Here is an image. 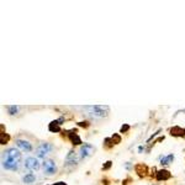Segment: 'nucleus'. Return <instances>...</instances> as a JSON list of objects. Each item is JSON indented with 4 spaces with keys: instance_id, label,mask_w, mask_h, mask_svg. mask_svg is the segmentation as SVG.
<instances>
[{
    "instance_id": "393cba45",
    "label": "nucleus",
    "mask_w": 185,
    "mask_h": 185,
    "mask_svg": "<svg viewBox=\"0 0 185 185\" xmlns=\"http://www.w3.org/2000/svg\"><path fill=\"white\" fill-rule=\"evenodd\" d=\"M143 151H144V148H143L142 146H140V148H138V152H140V153H142Z\"/></svg>"
},
{
    "instance_id": "a211bd4d",
    "label": "nucleus",
    "mask_w": 185,
    "mask_h": 185,
    "mask_svg": "<svg viewBox=\"0 0 185 185\" xmlns=\"http://www.w3.org/2000/svg\"><path fill=\"white\" fill-rule=\"evenodd\" d=\"M114 142H112V140L111 138H105L104 140V147L106 148V149H110L111 147H114Z\"/></svg>"
},
{
    "instance_id": "9d476101",
    "label": "nucleus",
    "mask_w": 185,
    "mask_h": 185,
    "mask_svg": "<svg viewBox=\"0 0 185 185\" xmlns=\"http://www.w3.org/2000/svg\"><path fill=\"white\" fill-rule=\"evenodd\" d=\"M60 122H63V117H60L58 120H54V121H51L49 125H48V130L51 132H54V133L60 132V125H62Z\"/></svg>"
},
{
    "instance_id": "5701e85b",
    "label": "nucleus",
    "mask_w": 185,
    "mask_h": 185,
    "mask_svg": "<svg viewBox=\"0 0 185 185\" xmlns=\"http://www.w3.org/2000/svg\"><path fill=\"white\" fill-rule=\"evenodd\" d=\"M158 133H161V130H158V131H157V132H156V133H153V135H152V136H151V137H149V138H148V141H147V142H151V141H152V140H153V137H156V136H157V135H158Z\"/></svg>"
},
{
    "instance_id": "412c9836",
    "label": "nucleus",
    "mask_w": 185,
    "mask_h": 185,
    "mask_svg": "<svg viewBox=\"0 0 185 185\" xmlns=\"http://www.w3.org/2000/svg\"><path fill=\"white\" fill-rule=\"evenodd\" d=\"M111 165H112V162H111V161H107V162L103 165V170H109V169L111 168Z\"/></svg>"
},
{
    "instance_id": "f03ea898",
    "label": "nucleus",
    "mask_w": 185,
    "mask_h": 185,
    "mask_svg": "<svg viewBox=\"0 0 185 185\" xmlns=\"http://www.w3.org/2000/svg\"><path fill=\"white\" fill-rule=\"evenodd\" d=\"M86 110V115L94 117V118H103L109 115V106L106 105H91V106H85L83 107Z\"/></svg>"
},
{
    "instance_id": "f3484780",
    "label": "nucleus",
    "mask_w": 185,
    "mask_h": 185,
    "mask_svg": "<svg viewBox=\"0 0 185 185\" xmlns=\"http://www.w3.org/2000/svg\"><path fill=\"white\" fill-rule=\"evenodd\" d=\"M6 110H8L9 115H16L17 111H19V106H16V105H9V106H6Z\"/></svg>"
},
{
    "instance_id": "ddd939ff",
    "label": "nucleus",
    "mask_w": 185,
    "mask_h": 185,
    "mask_svg": "<svg viewBox=\"0 0 185 185\" xmlns=\"http://www.w3.org/2000/svg\"><path fill=\"white\" fill-rule=\"evenodd\" d=\"M170 135L173 137H185V129L183 127H179V126H174L169 130Z\"/></svg>"
},
{
    "instance_id": "39448f33",
    "label": "nucleus",
    "mask_w": 185,
    "mask_h": 185,
    "mask_svg": "<svg viewBox=\"0 0 185 185\" xmlns=\"http://www.w3.org/2000/svg\"><path fill=\"white\" fill-rule=\"evenodd\" d=\"M42 169L46 175H53L57 173V165L52 159H45L42 162Z\"/></svg>"
},
{
    "instance_id": "f257e3e1",
    "label": "nucleus",
    "mask_w": 185,
    "mask_h": 185,
    "mask_svg": "<svg viewBox=\"0 0 185 185\" xmlns=\"http://www.w3.org/2000/svg\"><path fill=\"white\" fill-rule=\"evenodd\" d=\"M21 161H22V154L16 148H8L3 152L2 165L6 170H11V172L19 170Z\"/></svg>"
},
{
    "instance_id": "423d86ee",
    "label": "nucleus",
    "mask_w": 185,
    "mask_h": 185,
    "mask_svg": "<svg viewBox=\"0 0 185 185\" xmlns=\"http://www.w3.org/2000/svg\"><path fill=\"white\" fill-rule=\"evenodd\" d=\"M79 162V157L74 149H71L68 152V154L66 156V163H64V167L66 168H69V167H73L74 164H77Z\"/></svg>"
},
{
    "instance_id": "4be33fe9",
    "label": "nucleus",
    "mask_w": 185,
    "mask_h": 185,
    "mask_svg": "<svg viewBox=\"0 0 185 185\" xmlns=\"http://www.w3.org/2000/svg\"><path fill=\"white\" fill-rule=\"evenodd\" d=\"M78 126L79 127H89L90 123L88 121H80V122H78Z\"/></svg>"
},
{
    "instance_id": "a878e982",
    "label": "nucleus",
    "mask_w": 185,
    "mask_h": 185,
    "mask_svg": "<svg viewBox=\"0 0 185 185\" xmlns=\"http://www.w3.org/2000/svg\"><path fill=\"white\" fill-rule=\"evenodd\" d=\"M183 112H184V114H185V109H184V110H183Z\"/></svg>"
},
{
    "instance_id": "4468645a",
    "label": "nucleus",
    "mask_w": 185,
    "mask_h": 185,
    "mask_svg": "<svg viewBox=\"0 0 185 185\" xmlns=\"http://www.w3.org/2000/svg\"><path fill=\"white\" fill-rule=\"evenodd\" d=\"M173 161H174V154L170 153V154H168V156H164V157L161 158V164L162 165H169V164L173 163Z\"/></svg>"
},
{
    "instance_id": "2eb2a0df",
    "label": "nucleus",
    "mask_w": 185,
    "mask_h": 185,
    "mask_svg": "<svg viewBox=\"0 0 185 185\" xmlns=\"http://www.w3.org/2000/svg\"><path fill=\"white\" fill-rule=\"evenodd\" d=\"M35 180H36V175H35V174H32V173H27V174H26V175H24V178H22V181H24L25 184L35 183Z\"/></svg>"
},
{
    "instance_id": "20e7f679",
    "label": "nucleus",
    "mask_w": 185,
    "mask_h": 185,
    "mask_svg": "<svg viewBox=\"0 0 185 185\" xmlns=\"http://www.w3.org/2000/svg\"><path fill=\"white\" fill-rule=\"evenodd\" d=\"M24 167L30 170V172H37L41 167L40 162H38V158H35V157H28L25 159L24 162Z\"/></svg>"
},
{
    "instance_id": "b1692460",
    "label": "nucleus",
    "mask_w": 185,
    "mask_h": 185,
    "mask_svg": "<svg viewBox=\"0 0 185 185\" xmlns=\"http://www.w3.org/2000/svg\"><path fill=\"white\" fill-rule=\"evenodd\" d=\"M52 185H67V183H64V181H57V183H54Z\"/></svg>"
},
{
    "instance_id": "6ab92c4d",
    "label": "nucleus",
    "mask_w": 185,
    "mask_h": 185,
    "mask_svg": "<svg viewBox=\"0 0 185 185\" xmlns=\"http://www.w3.org/2000/svg\"><path fill=\"white\" fill-rule=\"evenodd\" d=\"M111 140H112V142H114L115 144L121 143V136H120L118 133H114V135H112V137H111Z\"/></svg>"
},
{
    "instance_id": "6e6552de",
    "label": "nucleus",
    "mask_w": 185,
    "mask_h": 185,
    "mask_svg": "<svg viewBox=\"0 0 185 185\" xmlns=\"http://www.w3.org/2000/svg\"><path fill=\"white\" fill-rule=\"evenodd\" d=\"M15 143H16V146H17V148H20L22 152H25V153H28V152H32V149H34V147H32V144H31L28 141H26V140H16L15 141Z\"/></svg>"
},
{
    "instance_id": "7ed1b4c3",
    "label": "nucleus",
    "mask_w": 185,
    "mask_h": 185,
    "mask_svg": "<svg viewBox=\"0 0 185 185\" xmlns=\"http://www.w3.org/2000/svg\"><path fill=\"white\" fill-rule=\"evenodd\" d=\"M53 146L49 142H42L37 148H36V158H42L45 159V157L52 151Z\"/></svg>"
},
{
    "instance_id": "9b49d317",
    "label": "nucleus",
    "mask_w": 185,
    "mask_h": 185,
    "mask_svg": "<svg viewBox=\"0 0 185 185\" xmlns=\"http://www.w3.org/2000/svg\"><path fill=\"white\" fill-rule=\"evenodd\" d=\"M170 178H172V174H170V172L167 170V169H161V170H158V172L156 173V179H157L158 181H165V180H168V179H170Z\"/></svg>"
},
{
    "instance_id": "0eeeda50",
    "label": "nucleus",
    "mask_w": 185,
    "mask_h": 185,
    "mask_svg": "<svg viewBox=\"0 0 185 185\" xmlns=\"http://www.w3.org/2000/svg\"><path fill=\"white\" fill-rule=\"evenodd\" d=\"M95 152V147L90 144V143H84L80 146V149H79V153H80V158H88L90 157L92 153Z\"/></svg>"
},
{
    "instance_id": "dca6fc26",
    "label": "nucleus",
    "mask_w": 185,
    "mask_h": 185,
    "mask_svg": "<svg viewBox=\"0 0 185 185\" xmlns=\"http://www.w3.org/2000/svg\"><path fill=\"white\" fill-rule=\"evenodd\" d=\"M9 141H10V136L6 132L2 131V133H0V143H2V144H6Z\"/></svg>"
},
{
    "instance_id": "f8f14e48",
    "label": "nucleus",
    "mask_w": 185,
    "mask_h": 185,
    "mask_svg": "<svg viewBox=\"0 0 185 185\" xmlns=\"http://www.w3.org/2000/svg\"><path fill=\"white\" fill-rule=\"evenodd\" d=\"M68 138H69V141L72 142V144L73 146H82V138L79 137V135L77 133V131H74V130H72L71 131V133H68Z\"/></svg>"
},
{
    "instance_id": "aec40b11",
    "label": "nucleus",
    "mask_w": 185,
    "mask_h": 185,
    "mask_svg": "<svg viewBox=\"0 0 185 185\" xmlns=\"http://www.w3.org/2000/svg\"><path fill=\"white\" fill-rule=\"evenodd\" d=\"M129 130H130V125H122L120 133H126V132H129Z\"/></svg>"
},
{
    "instance_id": "1a4fd4ad",
    "label": "nucleus",
    "mask_w": 185,
    "mask_h": 185,
    "mask_svg": "<svg viewBox=\"0 0 185 185\" xmlns=\"http://www.w3.org/2000/svg\"><path fill=\"white\" fill-rule=\"evenodd\" d=\"M133 169H135V172L137 173V175H138L140 178H144V176H147V174H148V167H147L146 164H143V163H137V164L133 167Z\"/></svg>"
}]
</instances>
